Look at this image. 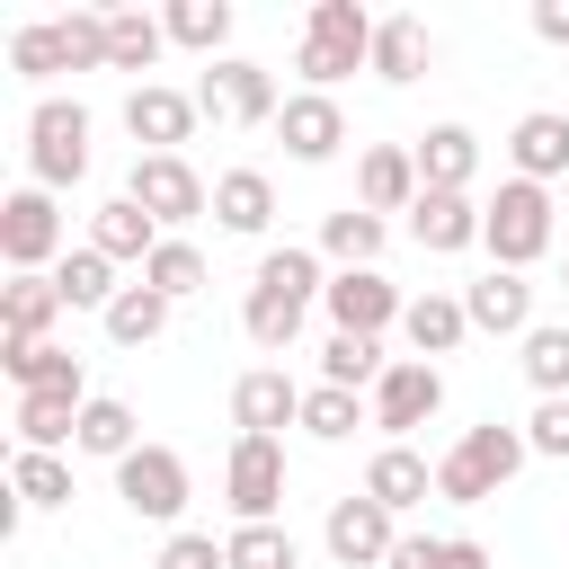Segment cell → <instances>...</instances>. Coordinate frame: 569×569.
<instances>
[{
    "label": "cell",
    "instance_id": "6da1fadb",
    "mask_svg": "<svg viewBox=\"0 0 569 569\" xmlns=\"http://www.w3.org/2000/svg\"><path fill=\"white\" fill-rule=\"evenodd\" d=\"M329 293V267H320V249H267L258 258V276H249V293H240V329H249V347H267V356H284L293 338H302V311Z\"/></svg>",
    "mask_w": 569,
    "mask_h": 569
},
{
    "label": "cell",
    "instance_id": "7a4b0ae2",
    "mask_svg": "<svg viewBox=\"0 0 569 569\" xmlns=\"http://www.w3.org/2000/svg\"><path fill=\"white\" fill-rule=\"evenodd\" d=\"M525 462H533L525 427L480 418V427H462V445H453V453H436V498H445V507H489Z\"/></svg>",
    "mask_w": 569,
    "mask_h": 569
},
{
    "label": "cell",
    "instance_id": "3957f363",
    "mask_svg": "<svg viewBox=\"0 0 569 569\" xmlns=\"http://www.w3.org/2000/svg\"><path fill=\"white\" fill-rule=\"evenodd\" d=\"M373 9H356V0H311V18H302V53H293V71H302V89H338L347 71H365L373 62Z\"/></svg>",
    "mask_w": 569,
    "mask_h": 569
},
{
    "label": "cell",
    "instance_id": "277c9868",
    "mask_svg": "<svg viewBox=\"0 0 569 569\" xmlns=\"http://www.w3.org/2000/svg\"><path fill=\"white\" fill-rule=\"evenodd\" d=\"M89 178V107L80 98H36L27 107V187L62 196Z\"/></svg>",
    "mask_w": 569,
    "mask_h": 569
},
{
    "label": "cell",
    "instance_id": "5b68a950",
    "mask_svg": "<svg viewBox=\"0 0 569 569\" xmlns=\"http://www.w3.org/2000/svg\"><path fill=\"white\" fill-rule=\"evenodd\" d=\"M551 240H560V222H551V187L507 178V187L489 196V213H480V249H489V267H516V276H525Z\"/></svg>",
    "mask_w": 569,
    "mask_h": 569
},
{
    "label": "cell",
    "instance_id": "8992f818",
    "mask_svg": "<svg viewBox=\"0 0 569 569\" xmlns=\"http://www.w3.org/2000/svg\"><path fill=\"white\" fill-rule=\"evenodd\" d=\"M124 196H133L169 240H187V222H196V213H213V187L196 178V160H187V151H133Z\"/></svg>",
    "mask_w": 569,
    "mask_h": 569
},
{
    "label": "cell",
    "instance_id": "52a82bcc",
    "mask_svg": "<svg viewBox=\"0 0 569 569\" xmlns=\"http://www.w3.org/2000/svg\"><path fill=\"white\" fill-rule=\"evenodd\" d=\"M0 258H9V276H53L71 258V222H62V204L44 187H18L0 204Z\"/></svg>",
    "mask_w": 569,
    "mask_h": 569
},
{
    "label": "cell",
    "instance_id": "ba28073f",
    "mask_svg": "<svg viewBox=\"0 0 569 569\" xmlns=\"http://www.w3.org/2000/svg\"><path fill=\"white\" fill-rule=\"evenodd\" d=\"M116 498H124V516H142V525H178L187 498H196V471H187L178 445H133V453L116 462Z\"/></svg>",
    "mask_w": 569,
    "mask_h": 569
},
{
    "label": "cell",
    "instance_id": "9c48e42d",
    "mask_svg": "<svg viewBox=\"0 0 569 569\" xmlns=\"http://www.w3.org/2000/svg\"><path fill=\"white\" fill-rule=\"evenodd\" d=\"M222 507H231V525H276V507H284V436H231Z\"/></svg>",
    "mask_w": 569,
    "mask_h": 569
},
{
    "label": "cell",
    "instance_id": "30bf717a",
    "mask_svg": "<svg viewBox=\"0 0 569 569\" xmlns=\"http://www.w3.org/2000/svg\"><path fill=\"white\" fill-rule=\"evenodd\" d=\"M373 427H382V445H409L436 409H445V365H427V356H391V373L373 382Z\"/></svg>",
    "mask_w": 569,
    "mask_h": 569
},
{
    "label": "cell",
    "instance_id": "8fae6325",
    "mask_svg": "<svg viewBox=\"0 0 569 569\" xmlns=\"http://www.w3.org/2000/svg\"><path fill=\"white\" fill-rule=\"evenodd\" d=\"M196 107L213 116V124H276V71L267 62H240V53H222V62H204V80H196Z\"/></svg>",
    "mask_w": 569,
    "mask_h": 569
},
{
    "label": "cell",
    "instance_id": "7c38bea8",
    "mask_svg": "<svg viewBox=\"0 0 569 569\" xmlns=\"http://www.w3.org/2000/svg\"><path fill=\"white\" fill-rule=\"evenodd\" d=\"M320 311H329L347 338H382V329H400L409 293H400L382 267H338V276H329V293H320Z\"/></svg>",
    "mask_w": 569,
    "mask_h": 569
},
{
    "label": "cell",
    "instance_id": "4fadbf2b",
    "mask_svg": "<svg viewBox=\"0 0 569 569\" xmlns=\"http://www.w3.org/2000/svg\"><path fill=\"white\" fill-rule=\"evenodd\" d=\"M320 542H329V560L338 569H382L391 560V542H400V516L382 507V498H338L329 516H320Z\"/></svg>",
    "mask_w": 569,
    "mask_h": 569
},
{
    "label": "cell",
    "instance_id": "5bb4252c",
    "mask_svg": "<svg viewBox=\"0 0 569 569\" xmlns=\"http://www.w3.org/2000/svg\"><path fill=\"white\" fill-rule=\"evenodd\" d=\"M196 124H204L196 89H169V80H133V98H124V133H133L142 151H178V142H196Z\"/></svg>",
    "mask_w": 569,
    "mask_h": 569
},
{
    "label": "cell",
    "instance_id": "9a60e30c",
    "mask_svg": "<svg viewBox=\"0 0 569 569\" xmlns=\"http://www.w3.org/2000/svg\"><path fill=\"white\" fill-rule=\"evenodd\" d=\"M276 133H284V151H293L302 169H320V160H338V142H347V107H338L329 89H293V98L276 107Z\"/></svg>",
    "mask_w": 569,
    "mask_h": 569
},
{
    "label": "cell",
    "instance_id": "2e32d148",
    "mask_svg": "<svg viewBox=\"0 0 569 569\" xmlns=\"http://www.w3.org/2000/svg\"><path fill=\"white\" fill-rule=\"evenodd\" d=\"M231 427L240 436H276V427H302V382L284 365H249L231 382Z\"/></svg>",
    "mask_w": 569,
    "mask_h": 569
},
{
    "label": "cell",
    "instance_id": "e0dca14e",
    "mask_svg": "<svg viewBox=\"0 0 569 569\" xmlns=\"http://www.w3.org/2000/svg\"><path fill=\"white\" fill-rule=\"evenodd\" d=\"M418 196H427V187H418V151H409V142H373V151L356 160V204H365V213L391 222V213H409Z\"/></svg>",
    "mask_w": 569,
    "mask_h": 569
},
{
    "label": "cell",
    "instance_id": "ac0fdd59",
    "mask_svg": "<svg viewBox=\"0 0 569 569\" xmlns=\"http://www.w3.org/2000/svg\"><path fill=\"white\" fill-rule=\"evenodd\" d=\"M480 213H489L480 196H436V187H427V196L409 204V240H418L427 258H462V249H480Z\"/></svg>",
    "mask_w": 569,
    "mask_h": 569
},
{
    "label": "cell",
    "instance_id": "d6986e66",
    "mask_svg": "<svg viewBox=\"0 0 569 569\" xmlns=\"http://www.w3.org/2000/svg\"><path fill=\"white\" fill-rule=\"evenodd\" d=\"M462 311H471L480 338H525V329H533V284H525L516 267H489V276L462 284Z\"/></svg>",
    "mask_w": 569,
    "mask_h": 569
},
{
    "label": "cell",
    "instance_id": "ffe728a7",
    "mask_svg": "<svg viewBox=\"0 0 569 569\" xmlns=\"http://www.w3.org/2000/svg\"><path fill=\"white\" fill-rule=\"evenodd\" d=\"M409 151H418V187L471 196V178H480V133H471V124H427Z\"/></svg>",
    "mask_w": 569,
    "mask_h": 569
},
{
    "label": "cell",
    "instance_id": "44dd1931",
    "mask_svg": "<svg viewBox=\"0 0 569 569\" xmlns=\"http://www.w3.org/2000/svg\"><path fill=\"white\" fill-rule=\"evenodd\" d=\"M160 240H169V231H160L133 196H107V204L89 213V249H98V258H116V267H133V276L151 267V249H160Z\"/></svg>",
    "mask_w": 569,
    "mask_h": 569
},
{
    "label": "cell",
    "instance_id": "7402d4cb",
    "mask_svg": "<svg viewBox=\"0 0 569 569\" xmlns=\"http://www.w3.org/2000/svg\"><path fill=\"white\" fill-rule=\"evenodd\" d=\"M98 391H18V409H9V427H18V453H62L71 436H80V409H89Z\"/></svg>",
    "mask_w": 569,
    "mask_h": 569
},
{
    "label": "cell",
    "instance_id": "603a6c76",
    "mask_svg": "<svg viewBox=\"0 0 569 569\" xmlns=\"http://www.w3.org/2000/svg\"><path fill=\"white\" fill-rule=\"evenodd\" d=\"M507 160H516V178H533V187L569 178V116H560V107H533V116H516V133H507Z\"/></svg>",
    "mask_w": 569,
    "mask_h": 569
},
{
    "label": "cell",
    "instance_id": "cb8c5ba5",
    "mask_svg": "<svg viewBox=\"0 0 569 569\" xmlns=\"http://www.w3.org/2000/svg\"><path fill=\"white\" fill-rule=\"evenodd\" d=\"M0 373H9L18 391H89L80 356L53 347V338H0Z\"/></svg>",
    "mask_w": 569,
    "mask_h": 569
},
{
    "label": "cell",
    "instance_id": "d4e9b609",
    "mask_svg": "<svg viewBox=\"0 0 569 569\" xmlns=\"http://www.w3.org/2000/svg\"><path fill=\"white\" fill-rule=\"evenodd\" d=\"M365 498H382L391 516H409V507L436 498V462H427L418 445H382V453L365 462Z\"/></svg>",
    "mask_w": 569,
    "mask_h": 569
},
{
    "label": "cell",
    "instance_id": "484cf974",
    "mask_svg": "<svg viewBox=\"0 0 569 569\" xmlns=\"http://www.w3.org/2000/svg\"><path fill=\"white\" fill-rule=\"evenodd\" d=\"M400 338H409V356H453L462 338H471V311H462V293H409V311H400Z\"/></svg>",
    "mask_w": 569,
    "mask_h": 569
},
{
    "label": "cell",
    "instance_id": "4316f807",
    "mask_svg": "<svg viewBox=\"0 0 569 569\" xmlns=\"http://www.w3.org/2000/svg\"><path fill=\"white\" fill-rule=\"evenodd\" d=\"M213 222L240 231V240H258V231L276 222V178H267V169H222V178H213Z\"/></svg>",
    "mask_w": 569,
    "mask_h": 569
},
{
    "label": "cell",
    "instance_id": "83f0119b",
    "mask_svg": "<svg viewBox=\"0 0 569 569\" xmlns=\"http://www.w3.org/2000/svg\"><path fill=\"white\" fill-rule=\"evenodd\" d=\"M62 311H71V302H62L53 276H9V284H0V338H53Z\"/></svg>",
    "mask_w": 569,
    "mask_h": 569
},
{
    "label": "cell",
    "instance_id": "f1b7e54d",
    "mask_svg": "<svg viewBox=\"0 0 569 569\" xmlns=\"http://www.w3.org/2000/svg\"><path fill=\"white\" fill-rule=\"evenodd\" d=\"M427 62H436V36H427L418 18H382V27H373V62H365L373 80H391V89H409V80H418Z\"/></svg>",
    "mask_w": 569,
    "mask_h": 569
},
{
    "label": "cell",
    "instance_id": "f546056e",
    "mask_svg": "<svg viewBox=\"0 0 569 569\" xmlns=\"http://www.w3.org/2000/svg\"><path fill=\"white\" fill-rule=\"evenodd\" d=\"M382 240H391V222L382 213H365V204H338V213H320V258H338V267H373L382 258Z\"/></svg>",
    "mask_w": 569,
    "mask_h": 569
},
{
    "label": "cell",
    "instance_id": "4dcf8cb0",
    "mask_svg": "<svg viewBox=\"0 0 569 569\" xmlns=\"http://www.w3.org/2000/svg\"><path fill=\"white\" fill-rule=\"evenodd\" d=\"M160 27H169V44H187V53L222 62V44H231V0H169V9H160Z\"/></svg>",
    "mask_w": 569,
    "mask_h": 569
},
{
    "label": "cell",
    "instance_id": "1f68e13d",
    "mask_svg": "<svg viewBox=\"0 0 569 569\" xmlns=\"http://www.w3.org/2000/svg\"><path fill=\"white\" fill-rule=\"evenodd\" d=\"M169 53V27L151 9H107V71H151Z\"/></svg>",
    "mask_w": 569,
    "mask_h": 569
},
{
    "label": "cell",
    "instance_id": "d6a6232c",
    "mask_svg": "<svg viewBox=\"0 0 569 569\" xmlns=\"http://www.w3.org/2000/svg\"><path fill=\"white\" fill-rule=\"evenodd\" d=\"M382 373H391L382 338H347V329H329V347H320V382H329V391H373Z\"/></svg>",
    "mask_w": 569,
    "mask_h": 569
},
{
    "label": "cell",
    "instance_id": "836d02e7",
    "mask_svg": "<svg viewBox=\"0 0 569 569\" xmlns=\"http://www.w3.org/2000/svg\"><path fill=\"white\" fill-rule=\"evenodd\" d=\"M133 445H142V427H133V409L98 391V400L80 409V436H71V453H89V462H124Z\"/></svg>",
    "mask_w": 569,
    "mask_h": 569
},
{
    "label": "cell",
    "instance_id": "e575fe53",
    "mask_svg": "<svg viewBox=\"0 0 569 569\" xmlns=\"http://www.w3.org/2000/svg\"><path fill=\"white\" fill-rule=\"evenodd\" d=\"M525 382H533V400H569V320H533L525 329Z\"/></svg>",
    "mask_w": 569,
    "mask_h": 569
},
{
    "label": "cell",
    "instance_id": "d590c367",
    "mask_svg": "<svg viewBox=\"0 0 569 569\" xmlns=\"http://www.w3.org/2000/svg\"><path fill=\"white\" fill-rule=\"evenodd\" d=\"M53 284H62V302H71V311H98V320H107V302L124 293V284H116V258H98L89 240H80V249L53 267Z\"/></svg>",
    "mask_w": 569,
    "mask_h": 569
},
{
    "label": "cell",
    "instance_id": "8d00e7d4",
    "mask_svg": "<svg viewBox=\"0 0 569 569\" xmlns=\"http://www.w3.org/2000/svg\"><path fill=\"white\" fill-rule=\"evenodd\" d=\"M169 311H178V302H169V293H151V284L133 276V284L107 302V338H116V347H151V338L169 329Z\"/></svg>",
    "mask_w": 569,
    "mask_h": 569
},
{
    "label": "cell",
    "instance_id": "74e56055",
    "mask_svg": "<svg viewBox=\"0 0 569 569\" xmlns=\"http://www.w3.org/2000/svg\"><path fill=\"white\" fill-rule=\"evenodd\" d=\"M356 427H373V409H365L356 391H329V382L302 391V436H311V445H347Z\"/></svg>",
    "mask_w": 569,
    "mask_h": 569
},
{
    "label": "cell",
    "instance_id": "f35d334b",
    "mask_svg": "<svg viewBox=\"0 0 569 569\" xmlns=\"http://www.w3.org/2000/svg\"><path fill=\"white\" fill-rule=\"evenodd\" d=\"M9 498H18L27 516L71 507V462H62V453H18V462H9Z\"/></svg>",
    "mask_w": 569,
    "mask_h": 569
},
{
    "label": "cell",
    "instance_id": "ab89813d",
    "mask_svg": "<svg viewBox=\"0 0 569 569\" xmlns=\"http://www.w3.org/2000/svg\"><path fill=\"white\" fill-rule=\"evenodd\" d=\"M9 71H18V80H36V89H44L53 71H71V53H62V18L18 27V36H9Z\"/></svg>",
    "mask_w": 569,
    "mask_h": 569
},
{
    "label": "cell",
    "instance_id": "60d3db41",
    "mask_svg": "<svg viewBox=\"0 0 569 569\" xmlns=\"http://www.w3.org/2000/svg\"><path fill=\"white\" fill-rule=\"evenodd\" d=\"M222 551H231V569H302V542L284 525H231Z\"/></svg>",
    "mask_w": 569,
    "mask_h": 569
},
{
    "label": "cell",
    "instance_id": "b9f144b4",
    "mask_svg": "<svg viewBox=\"0 0 569 569\" xmlns=\"http://www.w3.org/2000/svg\"><path fill=\"white\" fill-rule=\"evenodd\" d=\"M142 284H151V293H169V302L204 293V249H196V240H160V249H151V267H142Z\"/></svg>",
    "mask_w": 569,
    "mask_h": 569
},
{
    "label": "cell",
    "instance_id": "7bdbcfd3",
    "mask_svg": "<svg viewBox=\"0 0 569 569\" xmlns=\"http://www.w3.org/2000/svg\"><path fill=\"white\" fill-rule=\"evenodd\" d=\"M62 53L71 71H107V9H62Z\"/></svg>",
    "mask_w": 569,
    "mask_h": 569
},
{
    "label": "cell",
    "instance_id": "ee69618b",
    "mask_svg": "<svg viewBox=\"0 0 569 569\" xmlns=\"http://www.w3.org/2000/svg\"><path fill=\"white\" fill-rule=\"evenodd\" d=\"M525 445H533L542 462H569V400H533V418H525Z\"/></svg>",
    "mask_w": 569,
    "mask_h": 569
},
{
    "label": "cell",
    "instance_id": "f6af8a7d",
    "mask_svg": "<svg viewBox=\"0 0 569 569\" xmlns=\"http://www.w3.org/2000/svg\"><path fill=\"white\" fill-rule=\"evenodd\" d=\"M151 569H231V551H222L213 533H187V525H178V533L160 542V560H151Z\"/></svg>",
    "mask_w": 569,
    "mask_h": 569
},
{
    "label": "cell",
    "instance_id": "bcb514c9",
    "mask_svg": "<svg viewBox=\"0 0 569 569\" xmlns=\"http://www.w3.org/2000/svg\"><path fill=\"white\" fill-rule=\"evenodd\" d=\"M382 569H445V533H400Z\"/></svg>",
    "mask_w": 569,
    "mask_h": 569
},
{
    "label": "cell",
    "instance_id": "7dc6e473",
    "mask_svg": "<svg viewBox=\"0 0 569 569\" xmlns=\"http://www.w3.org/2000/svg\"><path fill=\"white\" fill-rule=\"evenodd\" d=\"M533 36L542 44H569V0H533Z\"/></svg>",
    "mask_w": 569,
    "mask_h": 569
},
{
    "label": "cell",
    "instance_id": "c3c4849f",
    "mask_svg": "<svg viewBox=\"0 0 569 569\" xmlns=\"http://www.w3.org/2000/svg\"><path fill=\"white\" fill-rule=\"evenodd\" d=\"M445 569H498V560H489V542H471V533H445Z\"/></svg>",
    "mask_w": 569,
    "mask_h": 569
}]
</instances>
